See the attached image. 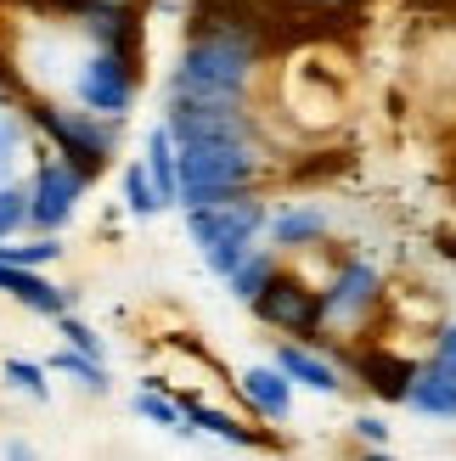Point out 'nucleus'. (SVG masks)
Returning a JSON list of instances; mask_svg holds the SVG:
<instances>
[{
    "label": "nucleus",
    "mask_w": 456,
    "mask_h": 461,
    "mask_svg": "<svg viewBox=\"0 0 456 461\" xmlns=\"http://www.w3.org/2000/svg\"><path fill=\"white\" fill-rule=\"evenodd\" d=\"M270 169L265 135H197L180 141V197L175 209H209V203L260 192Z\"/></svg>",
    "instance_id": "f257e3e1"
},
{
    "label": "nucleus",
    "mask_w": 456,
    "mask_h": 461,
    "mask_svg": "<svg viewBox=\"0 0 456 461\" xmlns=\"http://www.w3.org/2000/svg\"><path fill=\"white\" fill-rule=\"evenodd\" d=\"M180 214H187V237L203 253V265L225 282V276H232L248 253L260 248V230L270 220V203L260 192H242V197L209 203V209H180Z\"/></svg>",
    "instance_id": "f03ea898"
},
{
    "label": "nucleus",
    "mask_w": 456,
    "mask_h": 461,
    "mask_svg": "<svg viewBox=\"0 0 456 461\" xmlns=\"http://www.w3.org/2000/svg\"><path fill=\"white\" fill-rule=\"evenodd\" d=\"M29 124L62 158H74L90 180L119 158V119H102V113H90V107H62L51 96H29Z\"/></svg>",
    "instance_id": "7ed1b4c3"
},
{
    "label": "nucleus",
    "mask_w": 456,
    "mask_h": 461,
    "mask_svg": "<svg viewBox=\"0 0 456 461\" xmlns=\"http://www.w3.org/2000/svg\"><path fill=\"white\" fill-rule=\"evenodd\" d=\"M141 57L135 51H113V45H85L79 68L68 74V90H74V102L102 113V119H130L135 96H141Z\"/></svg>",
    "instance_id": "20e7f679"
},
{
    "label": "nucleus",
    "mask_w": 456,
    "mask_h": 461,
    "mask_svg": "<svg viewBox=\"0 0 456 461\" xmlns=\"http://www.w3.org/2000/svg\"><path fill=\"white\" fill-rule=\"evenodd\" d=\"M248 310H254L270 332H282V338H305V343H315V338L327 332L322 287L305 282V276H293V270H277V276H270Z\"/></svg>",
    "instance_id": "39448f33"
},
{
    "label": "nucleus",
    "mask_w": 456,
    "mask_h": 461,
    "mask_svg": "<svg viewBox=\"0 0 456 461\" xmlns=\"http://www.w3.org/2000/svg\"><path fill=\"white\" fill-rule=\"evenodd\" d=\"M90 192V175L62 158L57 147L40 152V169L29 180V225L34 230H68V220L79 214V197Z\"/></svg>",
    "instance_id": "423d86ee"
},
{
    "label": "nucleus",
    "mask_w": 456,
    "mask_h": 461,
    "mask_svg": "<svg viewBox=\"0 0 456 461\" xmlns=\"http://www.w3.org/2000/svg\"><path fill=\"white\" fill-rule=\"evenodd\" d=\"M383 304V270L367 259H338L333 282L322 287V310H327V327H344L355 332L360 321Z\"/></svg>",
    "instance_id": "0eeeda50"
},
{
    "label": "nucleus",
    "mask_w": 456,
    "mask_h": 461,
    "mask_svg": "<svg viewBox=\"0 0 456 461\" xmlns=\"http://www.w3.org/2000/svg\"><path fill=\"white\" fill-rule=\"evenodd\" d=\"M237 394H242V405L254 411V417H265V422H287V417H293V377L282 372L277 360L242 366V372H237Z\"/></svg>",
    "instance_id": "6e6552de"
},
{
    "label": "nucleus",
    "mask_w": 456,
    "mask_h": 461,
    "mask_svg": "<svg viewBox=\"0 0 456 461\" xmlns=\"http://www.w3.org/2000/svg\"><path fill=\"white\" fill-rule=\"evenodd\" d=\"M270 360H277L282 372L293 377V388H310V394H344V366L327 360V355L315 349V343H305V338H282Z\"/></svg>",
    "instance_id": "1a4fd4ad"
},
{
    "label": "nucleus",
    "mask_w": 456,
    "mask_h": 461,
    "mask_svg": "<svg viewBox=\"0 0 456 461\" xmlns=\"http://www.w3.org/2000/svg\"><path fill=\"white\" fill-rule=\"evenodd\" d=\"M327 209H315V203H287V209H270L265 220V237L277 253H305V248H322L327 242Z\"/></svg>",
    "instance_id": "9d476101"
},
{
    "label": "nucleus",
    "mask_w": 456,
    "mask_h": 461,
    "mask_svg": "<svg viewBox=\"0 0 456 461\" xmlns=\"http://www.w3.org/2000/svg\"><path fill=\"white\" fill-rule=\"evenodd\" d=\"M350 372L372 388L378 400H389V405H406V394H412V377H417V360H406L395 349H360L350 360Z\"/></svg>",
    "instance_id": "9b49d317"
},
{
    "label": "nucleus",
    "mask_w": 456,
    "mask_h": 461,
    "mask_svg": "<svg viewBox=\"0 0 456 461\" xmlns=\"http://www.w3.org/2000/svg\"><path fill=\"white\" fill-rule=\"evenodd\" d=\"M74 29L90 45H113V51L141 57V17H135V6H74Z\"/></svg>",
    "instance_id": "f8f14e48"
},
{
    "label": "nucleus",
    "mask_w": 456,
    "mask_h": 461,
    "mask_svg": "<svg viewBox=\"0 0 456 461\" xmlns=\"http://www.w3.org/2000/svg\"><path fill=\"white\" fill-rule=\"evenodd\" d=\"M0 293L17 298V304L34 310V315H62V310H74V293H68V287H51L34 265H12V259H0Z\"/></svg>",
    "instance_id": "ddd939ff"
},
{
    "label": "nucleus",
    "mask_w": 456,
    "mask_h": 461,
    "mask_svg": "<svg viewBox=\"0 0 456 461\" xmlns=\"http://www.w3.org/2000/svg\"><path fill=\"white\" fill-rule=\"evenodd\" d=\"M141 164L152 169V186L164 192V203L175 209V197H180V141H175V130L158 119L147 130V152H141Z\"/></svg>",
    "instance_id": "4468645a"
},
{
    "label": "nucleus",
    "mask_w": 456,
    "mask_h": 461,
    "mask_svg": "<svg viewBox=\"0 0 456 461\" xmlns=\"http://www.w3.org/2000/svg\"><path fill=\"white\" fill-rule=\"evenodd\" d=\"M180 405H187V422H192L197 433H214V439H225V445H242V450H254V445H270L265 433H254L248 422H237L232 411H214V405H203L197 394H180Z\"/></svg>",
    "instance_id": "2eb2a0df"
},
{
    "label": "nucleus",
    "mask_w": 456,
    "mask_h": 461,
    "mask_svg": "<svg viewBox=\"0 0 456 461\" xmlns=\"http://www.w3.org/2000/svg\"><path fill=\"white\" fill-rule=\"evenodd\" d=\"M406 405L423 411V417L456 422V383H451V377H440L428 360H417V377H412V394H406Z\"/></svg>",
    "instance_id": "dca6fc26"
},
{
    "label": "nucleus",
    "mask_w": 456,
    "mask_h": 461,
    "mask_svg": "<svg viewBox=\"0 0 456 461\" xmlns=\"http://www.w3.org/2000/svg\"><path fill=\"white\" fill-rule=\"evenodd\" d=\"M135 417L152 422V428H169V433H180V439H187V433H197V428L187 422V405H180V394H169L158 377L141 383V394H135Z\"/></svg>",
    "instance_id": "f3484780"
},
{
    "label": "nucleus",
    "mask_w": 456,
    "mask_h": 461,
    "mask_svg": "<svg viewBox=\"0 0 456 461\" xmlns=\"http://www.w3.org/2000/svg\"><path fill=\"white\" fill-rule=\"evenodd\" d=\"M51 372L57 377H74L79 388H90V394H107V388H113L102 355H85V349H74V343H62V349L51 355Z\"/></svg>",
    "instance_id": "a211bd4d"
},
{
    "label": "nucleus",
    "mask_w": 456,
    "mask_h": 461,
    "mask_svg": "<svg viewBox=\"0 0 456 461\" xmlns=\"http://www.w3.org/2000/svg\"><path fill=\"white\" fill-rule=\"evenodd\" d=\"M277 270H282V265H277V248H254V253H248V259H242L232 276H225V287H232V298H242V304H254V298H260V287H265Z\"/></svg>",
    "instance_id": "6ab92c4d"
},
{
    "label": "nucleus",
    "mask_w": 456,
    "mask_h": 461,
    "mask_svg": "<svg viewBox=\"0 0 456 461\" xmlns=\"http://www.w3.org/2000/svg\"><path fill=\"white\" fill-rule=\"evenodd\" d=\"M119 192H124V209H130L135 220H152V214H164V209H169L164 192L152 186V169H147V164H130L124 180H119Z\"/></svg>",
    "instance_id": "aec40b11"
},
{
    "label": "nucleus",
    "mask_w": 456,
    "mask_h": 461,
    "mask_svg": "<svg viewBox=\"0 0 456 461\" xmlns=\"http://www.w3.org/2000/svg\"><path fill=\"white\" fill-rule=\"evenodd\" d=\"M0 377H6V383L17 388V394H29L34 405H45V400H51V383H45V377H51V366H40V360H23V355H12L6 366H0Z\"/></svg>",
    "instance_id": "412c9836"
},
{
    "label": "nucleus",
    "mask_w": 456,
    "mask_h": 461,
    "mask_svg": "<svg viewBox=\"0 0 456 461\" xmlns=\"http://www.w3.org/2000/svg\"><path fill=\"white\" fill-rule=\"evenodd\" d=\"M0 259L45 270V265H57V259H62V242H57V230H40L34 242H6V237H0Z\"/></svg>",
    "instance_id": "4be33fe9"
},
{
    "label": "nucleus",
    "mask_w": 456,
    "mask_h": 461,
    "mask_svg": "<svg viewBox=\"0 0 456 461\" xmlns=\"http://www.w3.org/2000/svg\"><path fill=\"white\" fill-rule=\"evenodd\" d=\"M23 225H29V186L0 180V237H17Z\"/></svg>",
    "instance_id": "5701e85b"
},
{
    "label": "nucleus",
    "mask_w": 456,
    "mask_h": 461,
    "mask_svg": "<svg viewBox=\"0 0 456 461\" xmlns=\"http://www.w3.org/2000/svg\"><path fill=\"white\" fill-rule=\"evenodd\" d=\"M57 321V332H62V343H74V349H85V355H102L107 343H102V332L96 327H85V321L74 315V310H62V315H51Z\"/></svg>",
    "instance_id": "b1692460"
},
{
    "label": "nucleus",
    "mask_w": 456,
    "mask_h": 461,
    "mask_svg": "<svg viewBox=\"0 0 456 461\" xmlns=\"http://www.w3.org/2000/svg\"><path fill=\"white\" fill-rule=\"evenodd\" d=\"M428 366H434L440 377H451V383H456V321H440L434 349H428Z\"/></svg>",
    "instance_id": "393cba45"
},
{
    "label": "nucleus",
    "mask_w": 456,
    "mask_h": 461,
    "mask_svg": "<svg viewBox=\"0 0 456 461\" xmlns=\"http://www.w3.org/2000/svg\"><path fill=\"white\" fill-rule=\"evenodd\" d=\"M350 428H355V439L360 445H389V422H383V417H372V411H360V417H350Z\"/></svg>",
    "instance_id": "a878e982"
},
{
    "label": "nucleus",
    "mask_w": 456,
    "mask_h": 461,
    "mask_svg": "<svg viewBox=\"0 0 456 461\" xmlns=\"http://www.w3.org/2000/svg\"><path fill=\"white\" fill-rule=\"evenodd\" d=\"M287 6H299V12H355L360 0H287Z\"/></svg>",
    "instance_id": "bb28decb"
},
{
    "label": "nucleus",
    "mask_w": 456,
    "mask_h": 461,
    "mask_svg": "<svg viewBox=\"0 0 456 461\" xmlns=\"http://www.w3.org/2000/svg\"><path fill=\"white\" fill-rule=\"evenodd\" d=\"M434 248H440V253H445V259L456 265V230H440V237H434Z\"/></svg>",
    "instance_id": "cd10ccee"
}]
</instances>
